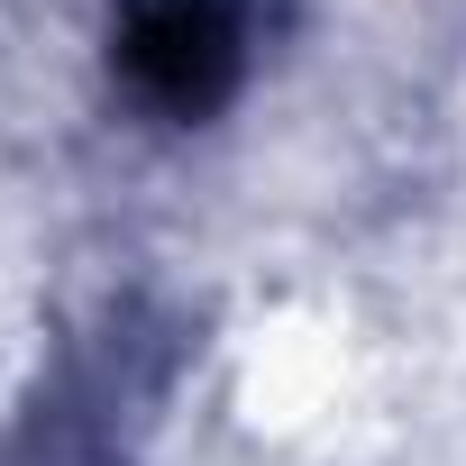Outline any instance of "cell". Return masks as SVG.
Segmentation results:
<instances>
[{"mask_svg": "<svg viewBox=\"0 0 466 466\" xmlns=\"http://www.w3.org/2000/svg\"><path fill=\"white\" fill-rule=\"evenodd\" d=\"M348 393V329L329 311H266L238 348V411L266 439H302Z\"/></svg>", "mask_w": 466, "mask_h": 466, "instance_id": "cell-1", "label": "cell"}]
</instances>
